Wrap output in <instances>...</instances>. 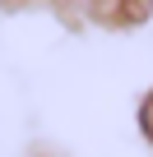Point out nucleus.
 <instances>
[{"instance_id": "obj_3", "label": "nucleus", "mask_w": 153, "mask_h": 157, "mask_svg": "<svg viewBox=\"0 0 153 157\" xmlns=\"http://www.w3.org/2000/svg\"><path fill=\"white\" fill-rule=\"evenodd\" d=\"M148 10H153V0H148Z\"/></svg>"}, {"instance_id": "obj_1", "label": "nucleus", "mask_w": 153, "mask_h": 157, "mask_svg": "<svg viewBox=\"0 0 153 157\" xmlns=\"http://www.w3.org/2000/svg\"><path fill=\"white\" fill-rule=\"evenodd\" d=\"M51 5L74 19V23H93V28H130L139 23L148 10V0H51Z\"/></svg>"}, {"instance_id": "obj_2", "label": "nucleus", "mask_w": 153, "mask_h": 157, "mask_svg": "<svg viewBox=\"0 0 153 157\" xmlns=\"http://www.w3.org/2000/svg\"><path fill=\"white\" fill-rule=\"evenodd\" d=\"M135 120H139V134H144V143L153 148V88L144 93V102H139V116H135Z\"/></svg>"}]
</instances>
